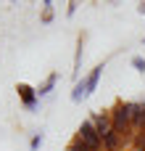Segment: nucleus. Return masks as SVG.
Segmentation results:
<instances>
[{
  "instance_id": "obj_17",
  "label": "nucleus",
  "mask_w": 145,
  "mask_h": 151,
  "mask_svg": "<svg viewBox=\"0 0 145 151\" xmlns=\"http://www.w3.org/2000/svg\"><path fill=\"white\" fill-rule=\"evenodd\" d=\"M143 45H145V37H143Z\"/></svg>"
},
{
  "instance_id": "obj_7",
  "label": "nucleus",
  "mask_w": 145,
  "mask_h": 151,
  "mask_svg": "<svg viewBox=\"0 0 145 151\" xmlns=\"http://www.w3.org/2000/svg\"><path fill=\"white\" fill-rule=\"evenodd\" d=\"M85 40H87V35H79V40H77V53H74V69H71V77H74V82L79 80V66H82V56H85Z\"/></svg>"
},
{
  "instance_id": "obj_13",
  "label": "nucleus",
  "mask_w": 145,
  "mask_h": 151,
  "mask_svg": "<svg viewBox=\"0 0 145 151\" xmlns=\"http://www.w3.org/2000/svg\"><path fill=\"white\" fill-rule=\"evenodd\" d=\"M137 13H143V16H145V0H140V3H137Z\"/></svg>"
},
{
  "instance_id": "obj_9",
  "label": "nucleus",
  "mask_w": 145,
  "mask_h": 151,
  "mask_svg": "<svg viewBox=\"0 0 145 151\" xmlns=\"http://www.w3.org/2000/svg\"><path fill=\"white\" fill-rule=\"evenodd\" d=\"M42 143H45V133L40 130V133H34V135H32V141H29V151H40Z\"/></svg>"
},
{
  "instance_id": "obj_16",
  "label": "nucleus",
  "mask_w": 145,
  "mask_h": 151,
  "mask_svg": "<svg viewBox=\"0 0 145 151\" xmlns=\"http://www.w3.org/2000/svg\"><path fill=\"white\" fill-rule=\"evenodd\" d=\"M11 3H13V5H16V3H18V0H11Z\"/></svg>"
},
{
  "instance_id": "obj_1",
  "label": "nucleus",
  "mask_w": 145,
  "mask_h": 151,
  "mask_svg": "<svg viewBox=\"0 0 145 151\" xmlns=\"http://www.w3.org/2000/svg\"><path fill=\"white\" fill-rule=\"evenodd\" d=\"M103 69H106V64H98L90 74H85L82 80L74 82V88H71V101H74V104H82L85 98H90V96L95 93V88H98V82H100V77H103Z\"/></svg>"
},
{
  "instance_id": "obj_8",
  "label": "nucleus",
  "mask_w": 145,
  "mask_h": 151,
  "mask_svg": "<svg viewBox=\"0 0 145 151\" xmlns=\"http://www.w3.org/2000/svg\"><path fill=\"white\" fill-rule=\"evenodd\" d=\"M55 85H58V74H55V72H50V74L45 77V82L37 88V96H40V98H48V96L55 90Z\"/></svg>"
},
{
  "instance_id": "obj_15",
  "label": "nucleus",
  "mask_w": 145,
  "mask_h": 151,
  "mask_svg": "<svg viewBox=\"0 0 145 151\" xmlns=\"http://www.w3.org/2000/svg\"><path fill=\"white\" fill-rule=\"evenodd\" d=\"M108 3H111V5H116V3H119V0H108Z\"/></svg>"
},
{
  "instance_id": "obj_5",
  "label": "nucleus",
  "mask_w": 145,
  "mask_h": 151,
  "mask_svg": "<svg viewBox=\"0 0 145 151\" xmlns=\"http://www.w3.org/2000/svg\"><path fill=\"white\" fill-rule=\"evenodd\" d=\"M90 119H92V125L98 127L100 138H103V135H108V133L114 130V125H111V111H95Z\"/></svg>"
},
{
  "instance_id": "obj_14",
  "label": "nucleus",
  "mask_w": 145,
  "mask_h": 151,
  "mask_svg": "<svg viewBox=\"0 0 145 151\" xmlns=\"http://www.w3.org/2000/svg\"><path fill=\"white\" fill-rule=\"evenodd\" d=\"M42 8H53V0H42Z\"/></svg>"
},
{
  "instance_id": "obj_2",
  "label": "nucleus",
  "mask_w": 145,
  "mask_h": 151,
  "mask_svg": "<svg viewBox=\"0 0 145 151\" xmlns=\"http://www.w3.org/2000/svg\"><path fill=\"white\" fill-rule=\"evenodd\" d=\"M111 111V125L119 135H127L132 133L135 135V127H132V101H116Z\"/></svg>"
},
{
  "instance_id": "obj_4",
  "label": "nucleus",
  "mask_w": 145,
  "mask_h": 151,
  "mask_svg": "<svg viewBox=\"0 0 145 151\" xmlns=\"http://www.w3.org/2000/svg\"><path fill=\"white\" fill-rule=\"evenodd\" d=\"M16 93H18V98H21V104H24L26 111H37V106H40L37 88H32V85H26V82H18V85H16Z\"/></svg>"
},
{
  "instance_id": "obj_12",
  "label": "nucleus",
  "mask_w": 145,
  "mask_h": 151,
  "mask_svg": "<svg viewBox=\"0 0 145 151\" xmlns=\"http://www.w3.org/2000/svg\"><path fill=\"white\" fill-rule=\"evenodd\" d=\"M77 5H79V0H69V5H66V16H74V13H77Z\"/></svg>"
},
{
  "instance_id": "obj_3",
  "label": "nucleus",
  "mask_w": 145,
  "mask_h": 151,
  "mask_svg": "<svg viewBox=\"0 0 145 151\" xmlns=\"http://www.w3.org/2000/svg\"><path fill=\"white\" fill-rule=\"evenodd\" d=\"M79 143H85L90 151H103V138L98 133V127L92 125V119H85L79 127H77V135H74Z\"/></svg>"
},
{
  "instance_id": "obj_6",
  "label": "nucleus",
  "mask_w": 145,
  "mask_h": 151,
  "mask_svg": "<svg viewBox=\"0 0 145 151\" xmlns=\"http://www.w3.org/2000/svg\"><path fill=\"white\" fill-rule=\"evenodd\" d=\"M132 127L135 133H145V101H132Z\"/></svg>"
},
{
  "instance_id": "obj_11",
  "label": "nucleus",
  "mask_w": 145,
  "mask_h": 151,
  "mask_svg": "<svg viewBox=\"0 0 145 151\" xmlns=\"http://www.w3.org/2000/svg\"><path fill=\"white\" fill-rule=\"evenodd\" d=\"M53 16H55V13H53V8H42L40 21H42V24H50V21H53Z\"/></svg>"
},
{
  "instance_id": "obj_10",
  "label": "nucleus",
  "mask_w": 145,
  "mask_h": 151,
  "mask_svg": "<svg viewBox=\"0 0 145 151\" xmlns=\"http://www.w3.org/2000/svg\"><path fill=\"white\" fill-rule=\"evenodd\" d=\"M132 66H135V72L145 74V58L143 56H132Z\"/></svg>"
}]
</instances>
